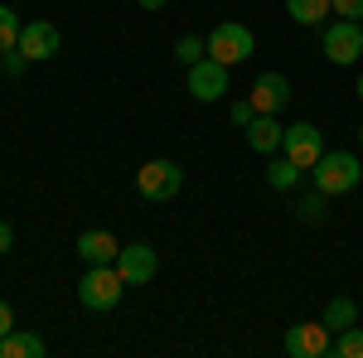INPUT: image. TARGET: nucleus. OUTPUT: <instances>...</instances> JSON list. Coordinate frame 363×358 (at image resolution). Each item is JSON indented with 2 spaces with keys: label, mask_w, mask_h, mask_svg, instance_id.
<instances>
[{
  "label": "nucleus",
  "mask_w": 363,
  "mask_h": 358,
  "mask_svg": "<svg viewBox=\"0 0 363 358\" xmlns=\"http://www.w3.org/2000/svg\"><path fill=\"white\" fill-rule=\"evenodd\" d=\"M286 354L291 358H325L335 354V330L325 320H301L286 330Z\"/></svg>",
  "instance_id": "nucleus-6"
},
{
  "label": "nucleus",
  "mask_w": 363,
  "mask_h": 358,
  "mask_svg": "<svg viewBox=\"0 0 363 358\" xmlns=\"http://www.w3.org/2000/svg\"><path fill=\"white\" fill-rule=\"evenodd\" d=\"M199 58H208V39H199V34H184V39L174 44V63H184V68H194Z\"/></svg>",
  "instance_id": "nucleus-18"
},
{
  "label": "nucleus",
  "mask_w": 363,
  "mask_h": 358,
  "mask_svg": "<svg viewBox=\"0 0 363 358\" xmlns=\"http://www.w3.org/2000/svg\"><path fill=\"white\" fill-rule=\"evenodd\" d=\"M179 189H184V169L174 165V160H145L136 169V194L150 198V203H169Z\"/></svg>",
  "instance_id": "nucleus-5"
},
{
  "label": "nucleus",
  "mask_w": 363,
  "mask_h": 358,
  "mask_svg": "<svg viewBox=\"0 0 363 358\" xmlns=\"http://www.w3.org/2000/svg\"><path fill=\"white\" fill-rule=\"evenodd\" d=\"M310 179H315V189L330 194V198L349 194V189H359V179H363V160L349 155V150H325L315 160V169H310Z\"/></svg>",
  "instance_id": "nucleus-1"
},
{
  "label": "nucleus",
  "mask_w": 363,
  "mask_h": 358,
  "mask_svg": "<svg viewBox=\"0 0 363 358\" xmlns=\"http://www.w3.org/2000/svg\"><path fill=\"white\" fill-rule=\"evenodd\" d=\"M10 247H15V228H10V223L0 218V257H5Z\"/></svg>",
  "instance_id": "nucleus-26"
},
{
  "label": "nucleus",
  "mask_w": 363,
  "mask_h": 358,
  "mask_svg": "<svg viewBox=\"0 0 363 358\" xmlns=\"http://www.w3.org/2000/svg\"><path fill=\"white\" fill-rule=\"evenodd\" d=\"M20 20H15V10H10V5H0V54H10V49H15V44H20Z\"/></svg>",
  "instance_id": "nucleus-19"
},
{
  "label": "nucleus",
  "mask_w": 363,
  "mask_h": 358,
  "mask_svg": "<svg viewBox=\"0 0 363 358\" xmlns=\"http://www.w3.org/2000/svg\"><path fill=\"white\" fill-rule=\"evenodd\" d=\"M286 10H291L296 25H310V29H320V25H325V15H335L330 0H286Z\"/></svg>",
  "instance_id": "nucleus-15"
},
{
  "label": "nucleus",
  "mask_w": 363,
  "mask_h": 358,
  "mask_svg": "<svg viewBox=\"0 0 363 358\" xmlns=\"http://www.w3.org/2000/svg\"><path fill=\"white\" fill-rule=\"evenodd\" d=\"M58 44H63V34H58L54 20H29L25 29H20V54L29 58V63H44V58H54L58 54Z\"/></svg>",
  "instance_id": "nucleus-9"
},
{
  "label": "nucleus",
  "mask_w": 363,
  "mask_h": 358,
  "mask_svg": "<svg viewBox=\"0 0 363 358\" xmlns=\"http://www.w3.org/2000/svg\"><path fill=\"white\" fill-rule=\"evenodd\" d=\"M325 198H330V194H306V198H301V218L306 223H325V213H330V208H325Z\"/></svg>",
  "instance_id": "nucleus-21"
},
{
  "label": "nucleus",
  "mask_w": 363,
  "mask_h": 358,
  "mask_svg": "<svg viewBox=\"0 0 363 358\" xmlns=\"http://www.w3.org/2000/svg\"><path fill=\"white\" fill-rule=\"evenodd\" d=\"M301 174H306V169L291 165V160H272V165H267V184H272V189H281V194H291L296 184H301Z\"/></svg>",
  "instance_id": "nucleus-17"
},
{
  "label": "nucleus",
  "mask_w": 363,
  "mask_h": 358,
  "mask_svg": "<svg viewBox=\"0 0 363 358\" xmlns=\"http://www.w3.org/2000/svg\"><path fill=\"white\" fill-rule=\"evenodd\" d=\"M335 354H339V358H363V325H349V330H339Z\"/></svg>",
  "instance_id": "nucleus-20"
},
{
  "label": "nucleus",
  "mask_w": 363,
  "mask_h": 358,
  "mask_svg": "<svg viewBox=\"0 0 363 358\" xmlns=\"http://www.w3.org/2000/svg\"><path fill=\"white\" fill-rule=\"evenodd\" d=\"M247 102H252L257 111H272V116H277V111L291 102V83H286V73H257V83H252Z\"/></svg>",
  "instance_id": "nucleus-11"
},
{
  "label": "nucleus",
  "mask_w": 363,
  "mask_h": 358,
  "mask_svg": "<svg viewBox=\"0 0 363 358\" xmlns=\"http://www.w3.org/2000/svg\"><path fill=\"white\" fill-rule=\"evenodd\" d=\"M320 49L325 58L335 63V68H349V63H359L363 58V20H330V25H320Z\"/></svg>",
  "instance_id": "nucleus-2"
},
{
  "label": "nucleus",
  "mask_w": 363,
  "mask_h": 358,
  "mask_svg": "<svg viewBox=\"0 0 363 358\" xmlns=\"http://www.w3.org/2000/svg\"><path fill=\"white\" fill-rule=\"evenodd\" d=\"M228 116H233V126H247L252 116H257V107H252L247 97H242V102H233V107H228Z\"/></svg>",
  "instance_id": "nucleus-24"
},
{
  "label": "nucleus",
  "mask_w": 363,
  "mask_h": 358,
  "mask_svg": "<svg viewBox=\"0 0 363 358\" xmlns=\"http://www.w3.org/2000/svg\"><path fill=\"white\" fill-rule=\"evenodd\" d=\"M252 49H257V39H252L247 25H238V20H218V25L208 29V58H218V63H247Z\"/></svg>",
  "instance_id": "nucleus-4"
},
{
  "label": "nucleus",
  "mask_w": 363,
  "mask_h": 358,
  "mask_svg": "<svg viewBox=\"0 0 363 358\" xmlns=\"http://www.w3.org/2000/svg\"><path fill=\"white\" fill-rule=\"evenodd\" d=\"M325 325H330V330H349V325H359V305L349 301V296H335V301L325 305Z\"/></svg>",
  "instance_id": "nucleus-16"
},
{
  "label": "nucleus",
  "mask_w": 363,
  "mask_h": 358,
  "mask_svg": "<svg viewBox=\"0 0 363 358\" xmlns=\"http://www.w3.org/2000/svg\"><path fill=\"white\" fill-rule=\"evenodd\" d=\"M44 354H49V344L29 330H10L0 339V358H44Z\"/></svg>",
  "instance_id": "nucleus-14"
},
{
  "label": "nucleus",
  "mask_w": 363,
  "mask_h": 358,
  "mask_svg": "<svg viewBox=\"0 0 363 358\" xmlns=\"http://www.w3.org/2000/svg\"><path fill=\"white\" fill-rule=\"evenodd\" d=\"M116 272H121V281L126 286H145V281H155V272H160V257H155V247L150 242H121V252H116Z\"/></svg>",
  "instance_id": "nucleus-8"
},
{
  "label": "nucleus",
  "mask_w": 363,
  "mask_h": 358,
  "mask_svg": "<svg viewBox=\"0 0 363 358\" xmlns=\"http://www.w3.org/2000/svg\"><path fill=\"white\" fill-rule=\"evenodd\" d=\"M10 330H15V310H10V305L0 301V339H5Z\"/></svg>",
  "instance_id": "nucleus-25"
},
{
  "label": "nucleus",
  "mask_w": 363,
  "mask_h": 358,
  "mask_svg": "<svg viewBox=\"0 0 363 358\" xmlns=\"http://www.w3.org/2000/svg\"><path fill=\"white\" fill-rule=\"evenodd\" d=\"M281 150H286V160H291V165L315 169V160L325 155L320 126H310V121H296V126H286V136H281Z\"/></svg>",
  "instance_id": "nucleus-7"
},
{
  "label": "nucleus",
  "mask_w": 363,
  "mask_h": 358,
  "mask_svg": "<svg viewBox=\"0 0 363 358\" xmlns=\"http://www.w3.org/2000/svg\"><path fill=\"white\" fill-rule=\"evenodd\" d=\"M25 68H29V58L20 54V49H10V54H0V73H5V78H25Z\"/></svg>",
  "instance_id": "nucleus-22"
},
{
  "label": "nucleus",
  "mask_w": 363,
  "mask_h": 358,
  "mask_svg": "<svg viewBox=\"0 0 363 358\" xmlns=\"http://www.w3.org/2000/svg\"><path fill=\"white\" fill-rule=\"evenodd\" d=\"M116 252H121V242H116L107 228H87L83 237H78V257H83L87 267H112Z\"/></svg>",
  "instance_id": "nucleus-12"
},
{
  "label": "nucleus",
  "mask_w": 363,
  "mask_h": 358,
  "mask_svg": "<svg viewBox=\"0 0 363 358\" xmlns=\"http://www.w3.org/2000/svg\"><path fill=\"white\" fill-rule=\"evenodd\" d=\"M354 92H359V102H363V73H359V87H354Z\"/></svg>",
  "instance_id": "nucleus-28"
},
{
  "label": "nucleus",
  "mask_w": 363,
  "mask_h": 358,
  "mask_svg": "<svg viewBox=\"0 0 363 358\" xmlns=\"http://www.w3.org/2000/svg\"><path fill=\"white\" fill-rule=\"evenodd\" d=\"M359 140H363V126H359Z\"/></svg>",
  "instance_id": "nucleus-29"
},
{
  "label": "nucleus",
  "mask_w": 363,
  "mask_h": 358,
  "mask_svg": "<svg viewBox=\"0 0 363 358\" xmlns=\"http://www.w3.org/2000/svg\"><path fill=\"white\" fill-rule=\"evenodd\" d=\"M121 291H126V281H121V272L112 267H87L83 281H78V305L83 310H116L121 305Z\"/></svg>",
  "instance_id": "nucleus-3"
},
{
  "label": "nucleus",
  "mask_w": 363,
  "mask_h": 358,
  "mask_svg": "<svg viewBox=\"0 0 363 358\" xmlns=\"http://www.w3.org/2000/svg\"><path fill=\"white\" fill-rule=\"evenodd\" d=\"M223 92H228V63L199 58L194 68H189V97H194V102H218Z\"/></svg>",
  "instance_id": "nucleus-10"
},
{
  "label": "nucleus",
  "mask_w": 363,
  "mask_h": 358,
  "mask_svg": "<svg viewBox=\"0 0 363 358\" xmlns=\"http://www.w3.org/2000/svg\"><path fill=\"white\" fill-rule=\"evenodd\" d=\"M242 131H247V145L257 150V155H272V150H281V136H286V126H281L272 111H257Z\"/></svg>",
  "instance_id": "nucleus-13"
},
{
  "label": "nucleus",
  "mask_w": 363,
  "mask_h": 358,
  "mask_svg": "<svg viewBox=\"0 0 363 358\" xmlns=\"http://www.w3.org/2000/svg\"><path fill=\"white\" fill-rule=\"evenodd\" d=\"M136 5H140V10H165L169 0H136Z\"/></svg>",
  "instance_id": "nucleus-27"
},
{
  "label": "nucleus",
  "mask_w": 363,
  "mask_h": 358,
  "mask_svg": "<svg viewBox=\"0 0 363 358\" xmlns=\"http://www.w3.org/2000/svg\"><path fill=\"white\" fill-rule=\"evenodd\" d=\"M339 20H363V0H330Z\"/></svg>",
  "instance_id": "nucleus-23"
}]
</instances>
